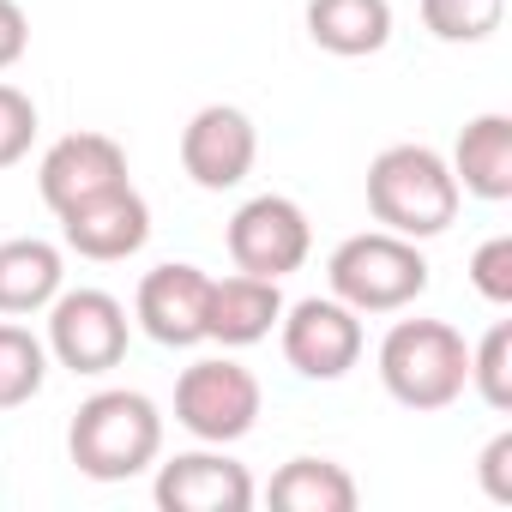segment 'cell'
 <instances>
[{
	"mask_svg": "<svg viewBox=\"0 0 512 512\" xmlns=\"http://www.w3.org/2000/svg\"><path fill=\"white\" fill-rule=\"evenodd\" d=\"M67 458L79 464V476L91 482H133L163 458V410L133 392V386H109L91 392L67 428Z\"/></svg>",
	"mask_w": 512,
	"mask_h": 512,
	"instance_id": "6da1fadb",
	"label": "cell"
},
{
	"mask_svg": "<svg viewBox=\"0 0 512 512\" xmlns=\"http://www.w3.org/2000/svg\"><path fill=\"white\" fill-rule=\"evenodd\" d=\"M458 181L452 163L434 145H386L368 163V211L380 229L410 235V241H434L452 229L458 217Z\"/></svg>",
	"mask_w": 512,
	"mask_h": 512,
	"instance_id": "7a4b0ae2",
	"label": "cell"
},
{
	"mask_svg": "<svg viewBox=\"0 0 512 512\" xmlns=\"http://www.w3.org/2000/svg\"><path fill=\"white\" fill-rule=\"evenodd\" d=\"M380 386L404 404V410H452L470 392V344L458 326L446 320H398L380 338Z\"/></svg>",
	"mask_w": 512,
	"mask_h": 512,
	"instance_id": "3957f363",
	"label": "cell"
},
{
	"mask_svg": "<svg viewBox=\"0 0 512 512\" xmlns=\"http://www.w3.org/2000/svg\"><path fill=\"white\" fill-rule=\"evenodd\" d=\"M326 284L344 308L356 314H404L422 290H428V253L410 235L392 229H362L350 241L332 247L326 260Z\"/></svg>",
	"mask_w": 512,
	"mask_h": 512,
	"instance_id": "277c9868",
	"label": "cell"
},
{
	"mask_svg": "<svg viewBox=\"0 0 512 512\" xmlns=\"http://www.w3.org/2000/svg\"><path fill=\"white\" fill-rule=\"evenodd\" d=\"M266 410L260 374L241 368L235 356H199L181 368L175 380V422L199 440V446H235L253 434Z\"/></svg>",
	"mask_w": 512,
	"mask_h": 512,
	"instance_id": "5b68a950",
	"label": "cell"
},
{
	"mask_svg": "<svg viewBox=\"0 0 512 512\" xmlns=\"http://www.w3.org/2000/svg\"><path fill=\"white\" fill-rule=\"evenodd\" d=\"M223 241H229L235 272L284 284L290 272L308 266V253H314V223H308V211H302L290 193H253V199L229 217Z\"/></svg>",
	"mask_w": 512,
	"mask_h": 512,
	"instance_id": "8992f818",
	"label": "cell"
},
{
	"mask_svg": "<svg viewBox=\"0 0 512 512\" xmlns=\"http://www.w3.org/2000/svg\"><path fill=\"white\" fill-rule=\"evenodd\" d=\"M49 362H61L67 374H109L127 362V338L133 320L109 290H61L49 308Z\"/></svg>",
	"mask_w": 512,
	"mask_h": 512,
	"instance_id": "52a82bcc",
	"label": "cell"
},
{
	"mask_svg": "<svg viewBox=\"0 0 512 512\" xmlns=\"http://www.w3.org/2000/svg\"><path fill=\"white\" fill-rule=\"evenodd\" d=\"M278 344H284V362L302 374V380H344L356 362H362V314L344 308L338 296H308V302H284V320H278Z\"/></svg>",
	"mask_w": 512,
	"mask_h": 512,
	"instance_id": "ba28073f",
	"label": "cell"
},
{
	"mask_svg": "<svg viewBox=\"0 0 512 512\" xmlns=\"http://www.w3.org/2000/svg\"><path fill=\"white\" fill-rule=\"evenodd\" d=\"M260 163V127L235 103H205L187 127H181V169L193 187L205 193H229L253 175Z\"/></svg>",
	"mask_w": 512,
	"mask_h": 512,
	"instance_id": "9c48e42d",
	"label": "cell"
},
{
	"mask_svg": "<svg viewBox=\"0 0 512 512\" xmlns=\"http://www.w3.org/2000/svg\"><path fill=\"white\" fill-rule=\"evenodd\" d=\"M127 181H133V175H127L121 139L91 133V127L55 139V145L43 151V163H37V193H43V205H49L55 217L73 211V205H85V199H97V193H109V187H127Z\"/></svg>",
	"mask_w": 512,
	"mask_h": 512,
	"instance_id": "30bf717a",
	"label": "cell"
},
{
	"mask_svg": "<svg viewBox=\"0 0 512 512\" xmlns=\"http://www.w3.org/2000/svg\"><path fill=\"white\" fill-rule=\"evenodd\" d=\"M205 302H211V272H199L193 260H169L139 278L133 320L151 344L193 350V344H205Z\"/></svg>",
	"mask_w": 512,
	"mask_h": 512,
	"instance_id": "8fae6325",
	"label": "cell"
},
{
	"mask_svg": "<svg viewBox=\"0 0 512 512\" xmlns=\"http://www.w3.org/2000/svg\"><path fill=\"white\" fill-rule=\"evenodd\" d=\"M163 512H247L260 500L247 464H235L223 446H199V452H175L169 464H157L151 482Z\"/></svg>",
	"mask_w": 512,
	"mask_h": 512,
	"instance_id": "7c38bea8",
	"label": "cell"
},
{
	"mask_svg": "<svg viewBox=\"0 0 512 512\" xmlns=\"http://www.w3.org/2000/svg\"><path fill=\"white\" fill-rule=\"evenodd\" d=\"M61 241L79 260H97V266H115V260H133V253L151 241V205L145 193L127 181V187H109L73 211H61Z\"/></svg>",
	"mask_w": 512,
	"mask_h": 512,
	"instance_id": "4fadbf2b",
	"label": "cell"
},
{
	"mask_svg": "<svg viewBox=\"0 0 512 512\" xmlns=\"http://www.w3.org/2000/svg\"><path fill=\"white\" fill-rule=\"evenodd\" d=\"M284 320V290L272 278H247V272H229V278H211V302H205V338L223 344V350H247L272 338Z\"/></svg>",
	"mask_w": 512,
	"mask_h": 512,
	"instance_id": "5bb4252c",
	"label": "cell"
},
{
	"mask_svg": "<svg viewBox=\"0 0 512 512\" xmlns=\"http://www.w3.org/2000/svg\"><path fill=\"white\" fill-rule=\"evenodd\" d=\"M446 163H452L458 193H470L482 205L512 199V115L488 109V115L464 121V133H458V145H452Z\"/></svg>",
	"mask_w": 512,
	"mask_h": 512,
	"instance_id": "9a60e30c",
	"label": "cell"
},
{
	"mask_svg": "<svg viewBox=\"0 0 512 512\" xmlns=\"http://www.w3.org/2000/svg\"><path fill=\"white\" fill-rule=\"evenodd\" d=\"M61 290H67V260L55 241H43V235L0 241V314L7 320L43 314Z\"/></svg>",
	"mask_w": 512,
	"mask_h": 512,
	"instance_id": "2e32d148",
	"label": "cell"
},
{
	"mask_svg": "<svg viewBox=\"0 0 512 512\" xmlns=\"http://www.w3.org/2000/svg\"><path fill=\"white\" fill-rule=\"evenodd\" d=\"M308 37L338 61L380 55L392 43V0H308Z\"/></svg>",
	"mask_w": 512,
	"mask_h": 512,
	"instance_id": "e0dca14e",
	"label": "cell"
},
{
	"mask_svg": "<svg viewBox=\"0 0 512 512\" xmlns=\"http://www.w3.org/2000/svg\"><path fill=\"white\" fill-rule=\"evenodd\" d=\"M266 500L284 506V512H350L356 506V476L332 458H290L272 476Z\"/></svg>",
	"mask_w": 512,
	"mask_h": 512,
	"instance_id": "ac0fdd59",
	"label": "cell"
},
{
	"mask_svg": "<svg viewBox=\"0 0 512 512\" xmlns=\"http://www.w3.org/2000/svg\"><path fill=\"white\" fill-rule=\"evenodd\" d=\"M43 380H49V344L19 320H0V410L31 404Z\"/></svg>",
	"mask_w": 512,
	"mask_h": 512,
	"instance_id": "d6986e66",
	"label": "cell"
},
{
	"mask_svg": "<svg viewBox=\"0 0 512 512\" xmlns=\"http://www.w3.org/2000/svg\"><path fill=\"white\" fill-rule=\"evenodd\" d=\"M470 392L494 416L512 410V320H494L482 332V344H470Z\"/></svg>",
	"mask_w": 512,
	"mask_h": 512,
	"instance_id": "ffe728a7",
	"label": "cell"
},
{
	"mask_svg": "<svg viewBox=\"0 0 512 512\" xmlns=\"http://www.w3.org/2000/svg\"><path fill=\"white\" fill-rule=\"evenodd\" d=\"M506 19V0H422V25L440 43H488Z\"/></svg>",
	"mask_w": 512,
	"mask_h": 512,
	"instance_id": "44dd1931",
	"label": "cell"
},
{
	"mask_svg": "<svg viewBox=\"0 0 512 512\" xmlns=\"http://www.w3.org/2000/svg\"><path fill=\"white\" fill-rule=\"evenodd\" d=\"M37 127H43V121H37L31 91H19V85L0 79V169H13V163H25V157H31Z\"/></svg>",
	"mask_w": 512,
	"mask_h": 512,
	"instance_id": "7402d4cb",
	"label": "cell"
},
{
	"mask_svg": "<svg viewBox=\"0 0 512 512\" xmlns=\"http://www.w3.org/2000/svg\"><path fill=\"white\" fill-rule=\"evenodd\" d=\"M470 284L488 308H512V235H488L470 253Z\"/></svg>",
	"mask_w": 512,
	"mask_h": 512,
	"instance_id": "603a6c76",
	"label": "cell"
},
{
	"mask_svg": "<svg viewBox=\"0 0 512 512\" xmlns=\"http://www.w3.org/2000/svg\"><path fill=\"white\" fill-rule=\"evenodd\" d=\"M476 482H482V494H488L494 506H512V428H500V434L482 446Z\"/></svg>",
	"mask_w": 512,
	"mask_h": 512,
	"instance_id": "cb8c5ba5",
	"label": "cell"
},
{
	"mask_svg": "<svg viewBox=\"0 0 512 512\" xmlns=\"http://www.w3.org/2000/svg\"><path fill=\"white\" fill-rule=\"evenodd\" d=\"M25 49H31V19H25V7H19V0H0V73L19 67Z\"/></svg>",
	"mask_w": 512,
	"mask_h": 512,
	"instance_id": "d4e9b609",
	"label": "cell"
}]
</instances>
